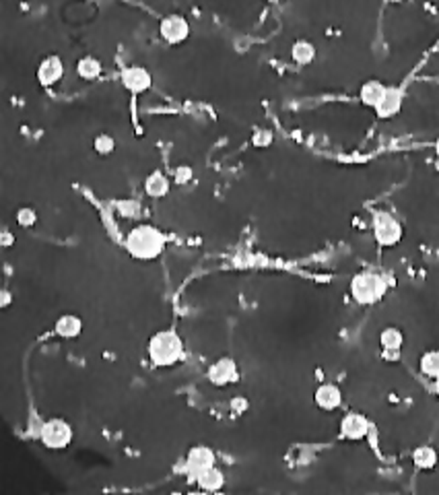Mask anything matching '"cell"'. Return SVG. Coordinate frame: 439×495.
<instances>
[{
	"label": "cell",
	"mask_w": 439,
	"mask_h": 495,
	"mask_svg": "<svg viewBox=\"0 0 439 495\" xmlns=\"http://www.w3.org/2000/svg\"><path fill=\"white\" fill-rule=\"evenodd\" d=\"M126 252L137 260H155L165 250V235L155 225H137L126 235Z\"/></svg>",
	"instance_id": "6da1fadb"
},
{
	"label": "cell",
	"mask_w": 439,
	"mask_h": 495,
	"mask_svg": "<svg viewBox=\"0 0 439 495\" xmlns=\"http://www.w3.org/2000/svg\"><path fill=\"white\" fill-rule=\"evenodd\" d=\"M146 355L157 368H172L183 359V341L176 330H159L146 343Z\"/></svg>",
	"instance_id": "7a4b0ae2"
},
{
	"label": "cell",
	"mask_w": 439,
	"mask_h": 495,
	"mask_svg": "<svg viewBox=\"0 0 439 495\" xmlns=\"http://www.w3.org/2000/svg\"><path fill=\"white\" fill-rule=\"evenodd\" d=\"M351 298L359 305H373L384 300V295L388 293V281L386 277L371 272V270H363L357 272L351 279Z\"/></svg>",
	"instance_id": "3957f363"
},
{
	"label": "cell",
	"mask_w": 439,
	"mask_h": 495,
	"mask_svg": "<svg viewBox=\"0 0 439 495\" xmlns=\"http://www.w3.org/2000/svg\"><path fill=\"white\" fill-rule=\"evenodd\" d=\"M373 237L382 248H394L403 239V223L388 211H375L371 217Z\"/></svg>",
	"instance_id": "277c9868"
},
{
	"label": "cell",
	"mask_w": 439,
	"mask_h": 495,
	"mask_svg": "<svg viewBox=\"0 0 439 495\" xmlns=\"http://www.w3.org/2000/svg\"><path fill=\"white\" fill-rule=\"evenodd\" d=\"M74 429L69 421L50 419L43 421L39 427V440L50 450H64L73 444Z\"/></svg>",
	"instance_id": "5b68a950"
},
{
	"label": "cell",
	"mask_w": 439,
	"mask_h": 495,
	"mask_svg": "<svg viewBox=\"0 0 439 495\" xmlns=\"http://www.w3.org/2000/svg\"><path fill=\"white\" fill-rule=\"evenodd\" d=\"M159 36L169 46L183 43L186 39L190 38V23L183 15H178V13L165 15L159 21Z\"/></svg>",
	"instance_id": "8992f818"
},
{
	"label": "cell",
	"mask_w": 439,
	"mask_h": 495,
	"mask_svg": "<svg viewBox=\"0 0 439 495\" xmlns=\"http://www.w3.org/2000/svg\"><path fill=\"white\" fill-rule=\"evenodd\" d=\"M120 83H122V87H124L130 95L139 97V95H143V93H146V91L151 89L153 76H151V73L146 71L145 67L132 64V67L122 69V73H120Z\"/></svg>",
	"instance_id": "52a82bcc"
},
{
	"label": "cell",
	"mask_w": 439,
	"mask_h": 495,
	"mask_svg": "<svg viewBox=\"0 0 439 495\" xmlns=\"http://www.w3.org/2000/svg\"><path fill=\"white\" fill-rule=\"evenodd\" d=\"M207 378H209V382H211L213 386L225 388V386L235 384V382L239 380V368H237L235 359H231V357H219L215 363L209 365Z\"/></svg>",
	"instance_id": "ba28073f"
},
{
	"label": "cell",
	"mask_w": 439,
	"mask_h": 495,
	"mask_svg": "<svg viewBox=\"0 0 439 495\" xmlns=\"http://www.w3.org/2000/svg\"><path fill=\"white\" fill-rule=\"evenodd\" d=\"M215 464H217V456L209 446H192L183 458V470L192 479H196L202 470H207Z\"/></svg>",
	"instance_id": "9c48e42d"
},
{
	"label": "cell",
	"mask_w": 439,
	"mask_h": 495,
	"mask_svg": "<svg viewBox=\"0 0 439 495\" xmlns=\"http://www.w3.org/2000/svg\"><path fill=\"white\" fill-rule=\"evenodd\" d=\"M373 425L371 421L367 419L363 413H347L342 419H340V435L344 440H351V442H359V440H365L367 435L371 433Z\"/></svg>",
	"instance_id": "30bf717a"
},
{
	"label": "cell",
	"mask_w": 439,
	"mask_h": 495,
	"mask_svg": "<svg viewBox=\"0 0 439 495\" xmlns=\"http://www.w3.org/2000/svg\"><path fill=\"white\" fill-rule=\"evenodd\" d=\"M403 104H404L403 87H398V85H388L384 99L379 102V106H377L373 112H375V116H377L379 120H390V118L400 114Z\"/></svg>",
	"instance_id": "8fae6325"
},
{
	"label": "cell",
	"mask_w": 439,
	"mask_h": 495,
	"mask_svg": "<svg viewBox=\"0 0 439 495\" xmlns=\"http://www.w3.org/2000/svg\"><path fill=\"white\" fill-rule=\"evenodd\" d=\"M36 76L41 87H52V85H56V83L64 76V62H62V58L56 56V54L46 56V58L39 62V67H37Z\"/></svg>",
	"instance_id": "7c38bea8"
},
{
	"label": "cell",
	"mask_w": 439,
	"mask_h": 495,
	"mask_svg": "<svg viewBox=\"0 0 439 495\" xmlns=\"http://www.w3.org/2000/svg\"><path fill=\"white\" fill-rule=\"evenodd\" d=\"M314 403L322 411H336L342 405V390L332 382H324L316 388Z\"/></svg>",
	"instance_id": "4fadbf2b"
},
{
	"label": "cell",
	"mask_w": 439,
	"mask_h": 495,
	"mask_svg": "<svg viewBox=\"0 0 439 495\" xmlns=\"http://www.w3.org/2000/svg\"><path fill=\"white\" fill-rule=\"evenodd\" d=\"M386 89H388V85H384V83L377 81V78H371V81H367V83L361 85V89H359V102H361L365 108L375 110V108L379 106V102L384 99Z\"/></svg>",
	"instance_id": "5bb4252c"
},
{
	"label": "cell",
	"mask_w": 439,
	"mask_h": 495,
	"mask_svg": "<svg viewBox=\"0 0 439 495\" xmlns=\"http://www.w3.org/2000/svg\"><path fill=\"white\" fill-rule=\"evenodd\" d=\"M172 190V180L167 178L165 172L155 169L145 178V192L151 198H163Z\"/></svg>",
	"instance_id": "9a60e30c"
},
{
	"label": "cell",
	"mask_w": 439,
	"mask_h": 495,
	"mask_svg": "<svg viewBox=\"0 0 439 495\" xmlns=\"http://www.w3.org/2000/svg\"><path fill=\"white\" fill-rule=\"evenodd\" d=\"M54 333L60 339H76L83 333V320L76 314H62L54 324Z\"/></svg>",
	"instance_id": "2e32d148"
},
{
	"label": "cell",
	"mask_w": 439,
	"mask_h": 495,
	"mask_svg": "<svg viewBox=\"0 0 439 495\" xmlns=\"http://www.w3.org/2000/svg\"><path fill=\"white\" fill-rule=\"evenodd\" d=\"M194 481L198 483V487L202 491H221L225 487V475H223V470L217 464L207 468V470H202Z\"/></svg>",
	"instance_id": "e0dca14e"
},
{
	"label": "cell",
	"mask_w": 439,
	"mask_h": 495,
	"mask_svg": "<svg viewBox=\"0 0 439 495\" xmlns=\"http://www.w3.org/2000/svg\"><path fill=\"white\" fill-rule=\"evenodd\" d=\"M316 54H318V50H316V46H314L312 41H307V39H297V41H293L291 58L295 64L307 67V64H312V62L316 60Z\"/></svg>",
	"instance_id": "ac0fdd59"
},
{
	"label": "cell",
	"mask_w": 439,
	"mask_h": 495,
	"mask_svg": "<svg viewBox=\"0 0 439 495\" xmlns=\"http://www.w3.org/2000/svg\"><path fill=\"white\" fill-rule=\"evenodd\" d=\"M439 454L433 446H419L412 450V464L419 470H433L438 466Z\"/></svg>",
	"instance_id": "d6986e66"
},
{
	"label": "cell",
	"mask_w": 439,
	"mask_h": 495,
	"mask_svg": "<svg viewBox=\"0 0 439 495\" xmlns=\"http://www.w3.org/2000/svg\"><path fill=\"white\" fill-rule=\"evenodd\" d=\"M102 73H104V64L95 56H83L76 62V75L81 76L83 81H95V78L102 76Z\"/></svg>",
	"instance_id": "ffe728a7"
},
{
	"label": "cell",
	"mask_w": 439,
	"mask_h": 495,
	"mask_svg": "<svg viewBox=\"0 0 439 495\" xmlns=\"http://www.w3.org/2000/svg\"><path fill=\"white\" fill-rule=\"evenodd\" d=\"M419 370L425 378L438 380L439 378V351H425L419 359Z\"/></svg>",
	"instance_id": "44dd1931"
},
{
	"label": "cell",
	"mask_w": 439,
	"mask_h": 495,
	"mask_svg": "<svg viewBox=\"0 0 439 495\" xmlns=\"http://www.w3.org/2000/svg\"><path fill=\"white\" fill-rule=\"evenodd\" d=\"M379 344H382V349H403V330L396 328V326H386V328L379 333Z\"/></svg>",
	"instance_id": "7402d4cb"
},
{
	"label": "cell",
	"mask_w": 439,
	"mask_h": 495,
	"mask_svg": "<svg viewBox=\"0 0 439 495\" xmlns=\"http://www.w3.org/2000/svg\"><path fill=\"white\" fill-rule=\"evenodd\" d=\"M93 151L102 157H108L111 153L116 151V139L108 134V132H102L93 139Z\"/></svg>",
	"instance_id": "603a6c76"
},
{
	"label": "cell",
	"mask_w": 439,
	"mask_h": 495,
	"mask_svg": "<svg viewBox=\"0 0 439 495\" xmlns=\"http://www.w3.org/2000/svg\"><path fill=\"white\" fill-rule=\"evenodd\" d=\"M116 211L126 219H137L141 215V202L132 200V198H124L116 204Z\"/></svg>",
	"instance_id": "cb8c5ba5"
},
{
	"label": "cell",
	"mask_w": 439,
	"mask_h": 495,
	"mask_svg": "<svg viewBox=\"0 0 439 495\" xmlns=\"http://www.w3.org/2000/svg\"><path fill=\"white\" fill-rule=\"evenodd\" d=\"M15 219L21 228H34L37 223V211L34 207H21L15 213Z\"/></svg>",
	"instance_id": "d4e9b609"
},
{
	"label": "cell",
	"mask_w": 439,
	"mask_h": 495,
	"mask_svg": "<svg viewBox=\"0 0 439 495\" xmlns=\"http://www.w3.org/2000/svg\"><path fill=\"white\" fill-rule=\"evenodd\" d=\"M272 143H274L272 130H268V128H258V130H254V134H252V145H254L256 149H268Z\"/></svg>",
	"instance_id": "484cf974"
},
{
	"label": "cell",
	"mask_w": 439,
	"mask_h": 495,
	"mask_svg": "<svg viewBox=\"0 0 439 495\" xmlns=\"http://www.w3.org/2000/svg\"><path fill=\"white\" fill-rule=\"evenodd\" d=\"M192 178H194V169L190 167V165H178L176 169H174V182L176 184H190L192 182Z\"/></svg>",
	"instance_id": "4316f807"
},
{
	"label": "cell",
	"mask_w": 439,
	"mask_h": 495,
	"mask_svg": "<svg viewBox=\"0 0 439 495\" xmlns=\"http://www.w3.org/2000/svg\"><path fill=\"white\" fill-rule=\"evenodd\" d=\"M382 359L386 363H398L400 361V349H382Z\"/></svg>",
	"instance_id": "83f0119b"
},
{
	"label": "cell",
	"mask_w": 439,
	"mask_h": 495,
	"mask_svg": "<svg viewBox=\"0 0 439 495\" xmlns=\"http://www.w3.org/2000/svg\"><path fill=\"white\" fill-rule=\"evenodd\" d=\"M13 242H15V237H13V233L4 229V231H2V239H0V244H2L4 248H11V244H13Z\"/></svg>",
	"instance_id": "f1b7e54d"
},
{
	"label": "cell",
	"mask_w": 439,
	"mask_h": 495,
	"mask_svg": "<svg viewBox=\"0 0 439 495\" xmlns=\"http://www.w3.org/2000/svg\"><path fill=\"white\" fill-rule=\"evenodd\" d=\"M0 298H2V300H0V305H2V307H6V305H11V293H8L6 289H2V293H0Z\"/></svg>",
	"instance_id": "f546056e"
},
{
	"label": "cell",
	"mask_w": 439,
	"mask_h": 495,
	"mask_svg": "<svg viewBox=\"0 0 439 495\" xmlns=\"http://www.w3.org/2000/svg\"><path fill=\"white\" fill-rule=\"evenodd\" d=\"M435 155H438V159H439V139L435 141Z\"/></svg>",
	"instance_id": "4dcf8cb0"
},
{
	"label": "cell",
	"mask_w": 439,
	"mask_h": 495,
	"mask_svg": "<svg viewBox=\"0 0 439 495\" xmlns=\"http://www.w3.org/2000/svg\"><path fill=\"white\" fill-rule=\"evenodd\" d=\"M266 2H270V4H279V2H283V0H266Z\"/></svg>",
	"instance_id": "1f68e13d"
},
{
	"label": "cell",
	"mask_w": 439,
	"mask_h": 495,
	"mask_svg": "<svg viewBox=\"0 0 439 495\" xmlns=\"http://www.w3.org/2000/svg\"><path fill=\"white\" fill-rule=\"evenodd\" d=\"M388 2H392V4H400V2H404V0H388Z\"/></svg>",
	"instance_id": "d6a6232c"
},
{
	"label": "cell",
	"mask_w": 439,
	"mask_h": 495,
	"mask_svg": "<svg viewBox=\"0 0 439 495\" xmlns=\"http://www.w3.org/2000/svg\"><path fill=\"white\" fill-rule=\"evenodd\" d=\"M435 392H438V396H439V378L435 380Z\"/></svg>",
	"instance_id": "836d02e7"
}]
</instances>
